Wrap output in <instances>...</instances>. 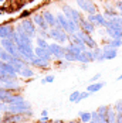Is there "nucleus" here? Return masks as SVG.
I'll return each instance as SVG.
<instances>
[{
    "instance_id": "obj_1",
    "label": "nucleus",
    "mask_w": 122,
    "mask_h": 123,
    "mask_svg": "<svg viewBox=\"0 0 122 123\" xmlns=\"http://www.w3.org/2000/svg\"><path fill=\"white\" fill-rule=\"evenodd\" d=\"M48 36H50V38H53V40H55V41H58V43H67V41L70 40L68 33L64 31L62 28H58V27H53V28H50Z\"/></svg>"
},
{
    "instance_id": "obj_2",
    "label": "nucleus",
    "mask_w": 122,
    "mask_h": 123,
    "mask_svg": "<svg viewBox=\"0 0 122 123\" xmlns=\"http://www.w3.org/2000/svg\"><path fill=\"white\" fill-rule=\"evenodd\" d=\"M77 4L87 13V14H97L98 7L92 0H77Z\"/></svg>"
},
{
    "instance_id": "obj_3",
    "label": "nucleus",
    "mask_w": 122,
    "mask_h": 123,
    "mask_svg": "<svg viewBox=\"0 0 122 123\" xmlns=\"http://www.w3.org/2000/svg\"><path fill=\"white\" fill-rule=\"evenodd\" d=\"M62 12H64V16H65L68 20H74L75 23H78V24H80V21H81V18H82V16L80 14V12H77L75 9L70 7L68 4H64Z\"/></svg>"
},
{
    "instance_id": "obj_4",
    "label": "nucleus",
    "mask_w": 122,
    "mask_h": 123,
    "mask_svg": "<svg viewBox=\"0 0 122 123\" xmlns=\"http://www.w3.org/2000/svg\"><path fill=\"white\" fill-rule=\"evenodd\" d=\"M0 44H1V48L4 49V51H7V52H10L12 55H16V54L19 52L16 43H14L13 40H10V38H1Z\"/></svg>"
},
{
    "instance_id": "obj_5",
    "label": "nucleus",
    "mask_w": 122,
    "mask_h": 123,
    "mask_svg": "<svg viewBox=\"0 0 122 123\" xmlns=\"http://www.w3.org/2000/svg\"><path fill=\"white\" fill-rule=\"evenodd\" d=\"M48 49H50V52H51V55H53V57H55V58H58V60H62V58H64L65 48H64V47H61L60 44H57V43L48 44Z\"/></svg>"
},
{
    "instance_id": "obj_6",
    "label": "nucleus",
    "mask_w": 122,
    "mask_h": 123,
    "mask_svg": "<svg viewBox=\"0 0 122 123\" xmlns=\"http://www.w3.org/2000/svg\"><path fill=\"white\" fill-rule=\"evenodd\" d=\"M21 27L24 28V31L31 38L37 36V28H36V24H34L33 20H23V21H21Z\"/></svg>"
},
{
    "instance_id": "obj_7",
    "label": "nucleus",
    "mask_w": 122,
    "mask_h": 123,
    "mask_svg": "<svg viewBox=\"0 0 122 123\" xmlns=\"http://www.w3.org/2000/svg\"><path fill=\"white\" fill-rule=\"evenodd\" d=\"M104 55H105V60H114V58H116L118 57V48H114V47H111L109 44L107 43L104 47Z\"/></svg>"
},
{
    "instance_id": "obj_8",
    "label": "nucleus",
    "mask_w": 122,
    "mask_h": 123,
    "mask_svg": "<svg viewBox=\"0 0 122 123\" xmlns=\"http://www.w3.org/2000/svg\"><path fill=\"white\" fill-rule=\"evenodd\" d=\"M92 61H95V60H94L92 49L87 48L85 51H82V52L78 55V62H81V64H88V62H92Z\"/></svg>"
},
{
    "instance_id": "obj_9",
    "label": "nucleus",
    "mask_w": 122,
    "mask_h": 123,
    "mask_svg": "<svg viewBox=\"0 0 122 123\" xmlns=\"http://www.w3.org/2000/svg\"><path fill=\"white\" fill-rule=\"evenodd\" d=\"M80 25H81V30H84L85 33L88 34H92L94 31H95V24L94 23H91V21H88L87 18H81V21H80Z\"/></svg>"
},
{
    "instance_id": "obj_10",
    "label": "nucleus",
    "mask_w": 122,
    "mask_h": 123,
    "mask_svg": "<svg viewBox=\"0 0 122 123\" xmlns=\"http://www.w3.org/2000/svg\"><path fill=\"white\" fill-rule=\"evenodd\" d=\"M55 18H57V27L62 28L64 31H67L68 30V18L64 16V13H58L55 16Z\"/></svg>"
},
{
    "instance_id": "obj_11",
    "label": "nucleus",
    "mask_w": 122,
    "mask_h": 123,
    "mask_svg": "<svg viewBox=\"0 0 122 123\" xmlns=\"http://www.w3.org/2000/svg\"><path fill=\"white\" fill-rule=\"evenodd\" d=\"M34 54H36L38 58H43V60H51V52H50L48 48H41V47H37V48H34Z\"/></svg>"
},
{
    "instance_id": "obj_12",
    "label": "nucleus",
    "mask_w": 122,
    "mask_h": 123,
    "mask_svg": "<svg viewBox=\"0 0 122 123\" xmlns=\"http://www.w3.org/2000/svg\"><path fill=\"white\" fill-rule=\"evenodd\" d=\"M33 21H34L36 25H38V28H43V30H47L50 27V25L47 24V21L44 20L43 14H34V16H33Z\"/></svg>"
},
{
    "instance_id": "obj_13",
    "label": "nucleus",
    "mask_w": 122,
    "mask_h": 123,
    "mask_svg": "<svg viewBox=\"0 0 122 123\" xmlns=\"http://www.w3.org/2000/svg\"><path fill=\"white\" fill-rule=\"evenodd\" d=\"M43 17H44V20L47 21V24L50 25V28L57 27V18H55V16H53L51 12H48V10L43 12Z\"/></svg>"
},
{
    "instance_id": "obj_14",
    "label": "nucleus",
    "mask_w": 122,
    "mask_h": 123,
    "mask_svg": "<svg viewBox=\"0 0 122 123\" xmlns=\"http://www.w3.org/2000/svg\"><path fill=\"white\" fill-rule=\"evenodd\" d=\"M13 31H14V28L10 24L0 25V38H10Z\"/></svg>"
},
{
    "instance_id": "obj_15",
    "label": "nucleus",
    "mask_w": 122,
    "mask_h": 123,
    "mask_svg": "<svg viewBox=\"0 0 122 123\" xmlns=\"http://www.w3.org/2000/svg\"><path fill=\"white\" fill-rule=\"evenodd\" d=\"M7 105H21L23 102H24V99H23V96H20V95H13V93H10V96H7V99L4 100Z\"/></svg>"
},
{
    "instance_id": "obj_16",
    "label": "nucleus",
    "mask_w": 122,
    "mask_h": 123,
    "mask_svg": "<svg viewBox=\"0 0 122 123\" xmlns=\"http://www.w3.org/2000/svg\"><path fill=\"white\" fill-rule=\"evenodd\" d=\"M105 86V82H92L91 85L87 86V91L89 92V93H95V92H98V91H101L102 88Z\"/></svg>"
},
{
    "instance_id": "obj_17",
    "label": "nucleus",
    "mask_w": 122,
    "mask_h": 123,
    "mask_svg": "<svg viewBox=\"0 0 122 123\" xmlns=\"http://www.w3.org/2000/svg\"><path fill=\"white\" fill-rule=\"evenodd\" d=\"M92 54H94V60L98 62H104L107 61L105 60V55H104V49L101 48V47H97V48L92 49Z\"/></svg>"
},
{
    "instance_id": "obj_18",
    "label": "nucleus",
    "mask_w": 122,
    "mask_h": 123,
    "mask_svg": "<svg viewBox=\"0 0 122 123\" xmlns=\"http://www.w3.org/2000/svg\"><path fill=\"white\" fill-rule=\"evenodd\" d=\"M116 117H118V113L115 112L114 106H109V109L107 112V122L108 123H116Z\"/></svg>"
},
{
    "instance_id": "obj_19",
    "label": "nucleus",
    "mask_w": 122,
    "mask_h": 123,
    "mask_svg": "<svg viewBox=\"0 0 122 123\" xmlns=\"http://www.w3.org/2000/svg\"><path fill=\"white\" fill-rule=\"evenodd\" d=\"M31 64H33V65H37L38 68H43V69H47V68L50 67V61L48 60H43V58H38V57H37Z\"/></svg>"
},
{
    "instance_id": "obj_20",
    "label": "nucleus",
    "mask_w": 122,
    "mask_h": 123,
    "mask_svg": "<svg viewBox=\"0 0 122 123\" xmlns=\"http://www.w3.org/2000/svg\"><path fill=\"white\" fill-rule=\"evenodd\" d=\"M65 51H68V52H71V54H75V55H78V54H81L82 52V48L81 47H78V45H75L73 43H70L67 47H64Z\"/></svg>"
},
{
    "instance_id": "obj_21",
    "label": "nucleus",
    "mask_w": 122,
    "mask_h": 123,
    "mask_svg": "<svg viewBox=\"0 0 122 123\" xmlns=\"http://www.w3.org/2000/svg\"><path fill=\"white\" fill-rule=\"evenodd\" d=\"M105 23H107V18L102 13H97L95 14V25H99V27H105Z\"/></svg>"
},
{
    "instance_id": "obj_22",
    "label": "nucleus",
    "mask_w": 122,
    "mask_h": 123,
    "mask_svg": "<svg viewBox=\"0 0 122 123\" xmlns=\"http://www.w3.org/2000/svg\"><path fill=\"white\" fill-rule=\"evenodd\" d=\"M78 115H80V119H81V123H88L91 122V112H85V111H81L78 112Z\"/></svg>"
},
{
    "instance_id": "obj_23",
    "label": "nucleus",
    "mask_w": 122,
    "mask_h": 123,
    "mask_svg": "<svg viewBox=\"0 0 122 123\" xmlns=\"http://www.w3.org/2000/svg\"><path fill=\"white\" fill-rule=\"evenodd\" d=\"M19 75H21V76H24V78H31V76H33V71L30 69V64H26L24 68L19 72Z\"/></svg>"
},
{
    "instance_id": "obj_24",
    "label": "nucleus",
    "mask_w": 122,
    "mask_h": 123,
    "mask_svg": "<svg viewBox=\"0 0 122 123\" xmlns=\"http://www.w3.org/2000/svg\"><path fill=\"white\" fill-rule=\"evenodd\" d=\"M10 91L9 89H6V88H3V86H0V102H4L7 96H10Z\"/></svg>"
},
{
    "instance_id": "obj_25",
    "label": "nucleus",
    "mask_w": 122,
    "mask_h": 123,
    "mask_svg": "<svg viewBox=\"0 0 122 123\" xmlns=\"http://www.w3.org/2000/svg\"><path fill=\"white\" fill-rule=\"evenodd\" d=\"M108 44L114 48H119L122 45V40H118V38H109L108 40Z\"/></svg>"
},
{
    "instance_id": "obj_26",
    "label": "nucleus",
    "mask_w": 122,
    "mask_h": 123,
    "mask_svg": "<svg viewBox=\"0 0 122 123\" xmlns=\"http://www.w3.org/2000/svg\"><path fill=\"white\" fill-rule=\"evenodd\" d=\"M12 58H13V55L10 54V52H7V51H1V55H0V60L1 61H4V62H10L12 61Z\"/></svg>"
},
{
    "instance_id": "obj_27",
    "label": "nucleus",
    "mask_w": 122,
    "mask_h": 123,
    "mask_svg": "<svg viewBox=\"0 0 122 123\" xmlns=\"http://www.w3.org/2000/svg\"><path fill=\"white\" fill-rule=\"evenodd\" d=\"M108 109H109V106L108 105H102V106H99L98 108V113L101 115V117H107V112H108Z\"/></svg>"
},
{
    "instance_id": "obj_28",
    "label": "nucleus",
    "mask_w": 122,
    "mask_h": 123,
    "mask_svg": "<svg viewBox=\"0 0 122 123\" xmlns=\"http://www.w3.org/2000/svg\"><path fill=\"white\" fill-rule=\"evenodd\" d=\"M80 95H81V92H80V91H74L73 93L70 95V102H73V103H78Z\"/></svg>"
},
{
    "instance_id": "obj_29",
    "label": "nucleus",
    "mask_w": 122,
    "mask_h": 123,
    "mask_svg": "<svg viewBox=\"0 0 122 123\" xmlns=\"http://www.w3.org/2000/svg\"><path fill=\"white\" fill-rule=\"evenodd\" d=\"M37 47H41V48H48V44L44 38L37 37Z\"/></svg>"
},
{
    "instance_id": "obj_30",
    "label": "nucleus",
    "mask_w": 122,
    "mask_h": 123,
    "mask_svg": "<svg viewBox=\"0 0 122 123\" xmlns=\"http://www.w3.org/2000/svg\"><path fill=\"white\" fill-rule=\"evenodd\" d=\"M114 109H115V112L116 113H119V115H122V98L114 105Z\"/></svg>"
},
{
    "instance_id": "obj_31",
    "label": "nucleus",
    "mask_w": 122,
    "mask_h": 123,
    "mask_svg": "<svg viewBox=\"0 0 122 123\" xmlns=\"http://www.w3.org/2000/svg\"><path fill=\"white\" fill-rule=\"evenodd\" d=\"M37 33H38V37L44 38V40H47V38L50 37V36H48V33H47L46 30H43V28H38V30H37Z\"/></svg>"
},
{
    "instance_id": "obj_32",
    "label": "nucleus",
    "mask_w": 122,
    "mask_h": 123,
    "mask_svg": "<svg viewBox=\"0 0 122 123\" xmlns=\"http://www.w3.org/2000/svg\"><path fill=\"white\" fill-rule=\"evenodd\" d=\"M54 82V75H47L44 79H41V84H51Z\"/></svg>"
},
{
    "instance_id": "obj_33",
    "label": "nucleus",
    "mask_w": 122,
    "mask_h": 123,
    "mask_svg": "<svg viewBox=\"0 0 122 123\" xmlns=\"http://www.w3.org/2000/svg\"><path fill=\"white\" fill-rule=\"evenodd\" d=\"M89 95H91V93H89L88 91H85V92H81V95H80V99H78V102H81L82 99H87L88 96H89Z\"/></svg>"
},
{
    "instance_id": "obj_34",
    "label": "nucleus",
    "mask_w": 122,
    "mask_h": 123,
    "mask_svg": "<svg viewBox=\"0 0 122 123\" xmlns=\"http://www.w3.org/2000/svg\"><path fill=\"white\" fill-rule=\"evenodd\" d=\"M99 79H101V74L98 72V74H95L94 76H92V78H91V82H98Z\"/></svg>"
},
{
    "instance_id": "obj_35",
    "label": "nucleus",
    "mask_w": 122,
    "mask_h": 123,
    "mask_svg": "<svg viewBox=\"0 0 122 123\" xmlns=\"http://www.w3.org/2000/svg\"><path fill=\"white\" fill-rule=\"evenodd\" d=\"M115 6H116L118 12H119V13H122V0H118V1L115 3Z\"/></svg>"
},
{
    "instance_id": "obj_36",
    "label": "nucleus",
    "mask_w": 122,
    "mask_h": 123,
    "mask_svg": "<svg viewBox=\"0 0 122 123\" xmlns=\"http://www.w3.org/2000/svg\"><path fill=\"white\" fill-rule=\"evenodd\" d=\"M47 115H48V112H47V111H43V112H41V116H43V117H47Z\"/></svg>"
},
{
    "instance_id": "obj_37",
    "label": "nucleus",
    "mask_w": 122,
    "mask_h": 123,
    "mask_svg": "<svg viewBox=\"0 0 122 123\" xmlns=\"http://www.w3.org/2000/svg\"><path fill=\"white\" fill-rule=\"evenodd\" d=\"M28 14H30V12H24L23 14H21V17H26V16H28Z\"/></svg>"
},
{
    "instance_id": "obj_38",
    "label": "nucleus",
    "mask_w": 122,
    "mask_h": 123,
    "mask_svg": "<svg viewBox=\"0 0 122 123\" xmlns=\"http://www.w3.org/2000/svg\"><path fill=\"white\" fill-rule=\"evenodd\" d=\"M116 81H122V75H119V76L116 78Z\"/></svg>"
},
{
    "instance_id": "obj_39",
    "label": "nucleus",
    "mask_w": 122,
    "mask_h": 123,
    "mask_svg": "<svg viewBox=\"0 0 122 123\" xmlns=\"http://www.w3.org/2000/svg\"><path fill=\"white\" fill-rule=\"evenodd\" d=\"M53 123H61L60 120H55V122H53Z\"/></svg>"
},
{
    "instance_id": "obj_40",
    "label": "nucleus",
    "mask_w": 122,
    "mask_h": 123,
    "mask_svg": "<svg viewBox=\"0 0 122 123\" xmlns=\"http://www.w3.org/2000/svg\"><path fill=\"white\" fill-rule=\"evenodd\" d=\"M1 51H3V48H0V55H1Z\"/></svg>"
},
{
    "instance_id": "obj_41",
    "label": "nucleus",
    "mask_w": 122,
    "mask_h": 123,
    "mask_svg": "<svg viewBox=\"0 0 122 123\" xmlns=\"http://www.w3.org/2000/svg\"><path fill=\"white\" fill-rule=\"evenodd\" d=\"M88 123H95V122H92V120H91V122H88Z\"/></svg>"
},
{
    "instance_id": "obj_42",
    "label": "nucleus",
    "mask_w": 122,
    "mask_h": 123,
    "mask_svg": "<svg viewBox=\"0 0 122 123\" xmlns=\"http://www.w3.org/2000/svg\"><path fill=\"white\" fill-rule=\"evenodd\" d=\"M40 123H47V122H41V120H40Z\"/></svg>"
},
{
    "instance_id": "obj_43",
    "label": "nucleus",
    "mask_w": 122,
    "mask_h": 123,
    "mask_svg": "<svg viewBox=\"0 0 122 123\" xmlns=\"http://www.w3.org/2000/svg\"><path fill=\"white\" fill-rule=\"evenodd\" d=\"M121 17H122V13H121Z\"/></svg>"
}]
</instances>
